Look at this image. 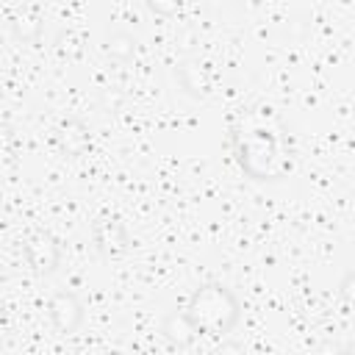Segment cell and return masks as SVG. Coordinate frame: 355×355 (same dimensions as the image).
I'll return each mask as SVG.
<instances>
[{"label": "cell", "mask_w": 355, "mask_h": 355, "mask_svg": "<svg viewBox=\"0 0 355 355\" xmlns=\"http://www.w3.org/2000/svg\"><path fill=\"white\" fill-rule=\"evenodd\" d=\"M47 311H50V319H53L55 330L64 333V336L75 333L78 324L83 322V302L72 291H55L47 302Z\"/></svg>", "instance_id": "cell-4"}, {"label": "cell", "mask_w": 355, "mask_h": 355, "mask_svg": "<svg viewBox=\"0 0 355 355\" xmlns=\"http://www.w3.org/2000/svg\"><path fill=\"white\" fill-rule=\"evenodd\" d=\"M338 294H341V300H344L347 305H355V269H349V272L341 277Z\"/></svg>", "instance_id": "cell-11"}, {"label": "cell", "mask_w": 355, "mask_h": 355, "mask_svg": "<svg viewBox=\"0 0 355 355\" xmlns=\"http://www.w3.org/2000/svg\"><path fill=\"white\" fill-rule=\"evenodd\" d=\"M58 144H61V150H64L67 155H72V158L83 155V153L92 147V133H89V128H86V122L78 119V116L64 119L61 128H58Z\"/></svg>", "instance_id": "cell-5"}, {"label": "cell", "mask_w": 355, "mask_h": 355, "mask_svg": "<svg viewBox=\"0 0 355 355\" xmlns=\"http://www.w3.org/2000/svg\"><path fill=\"white\" fill-rule=\"evenodd\" d=\"M92 241L105 258H116L130 250V236H128L125 225L111 216H103L92 225Z\"/></svg>", "instance_id": "cell-3"}, {"label": "cell", "mask_w": 355, "mask_h": 355, "mask_svg": "<svg viewBox=\"0 0 355 355\" xmlns=\"http://www.w3.org/2000/svg\"><path fill=\"white\" fill-rule=\"evenodd\" d=\"M164 336L169 341H175V344H189L197 333L191 330V324H189V319L183 313H169L166 322H164Z\"/></svg>", "instance_id": "cell-8"}, {"label": "cell", "mask_w": 355, "mask_h": 355, "mask_svg": "<svg viewBox=\"0 0 355 355\" xmlns=\"http://www.w3.org/2000/svg\"><path fill=\"white\" fill-rule=\"evenodd\" d=\"M72 36H75L72 31H67V33L58 36V50H61L64 55H78V53H80V44H78Z\"/></svg>", "instance_id": "cell-12"}, {"label": "cell", "mask_w": 355, "mask_h": 355, "mask_svg": "<svg viewBox=\"0 0 355 355\" xmlns=\"http://www.w3.org/2000/svg\"><path fill=\"white\" fill-rule=\"evenodd\" d=\"M105 50H108L114 58H122V61H128V58L136 53V39H133L130 33H111V36H108V44H105Z\"/></svg>", "instance_id": "cell-9"}, {"label": "cell", "mask_w": 355, "mask_h": 355, "mask_svg": "<svg viewBox=\"0 0 355 355\" xmlns=\"http://www.w3.org/2000/svg\"><path fill=\"white\" fill-rule=\"evenodd\" d=\"M178 80H180V86L189 92V94H194V97H200V94H208L211 92V86H214V80H216V72H214V67H208V64H180L178 67Z\"/></svg>", "instance_id": "cell-6"}, {"label": "cell", "mask_w": 355, "mask_h": 355, "mask_svg": "<svg viewBox=\"0 0 355 355\" xmlns=\"http://www.w3.org/2000/svg\"><path fill=\"white\" fill-rule=\"evenodd\" d=\"M8 25L19 42H33L42 33V14H39V8H17L11 14Z\"/></svg>", "instance_id": "cell-7"}, {"label": "cell", "mask_w": 355, "mask_h": 355, "mask_svg": "<svg viewBox=\"0 0 355 355\" xmlns=\"http://www.w3.org/2000/svg\"><path fill=\"white\" fill-rule=\"evenodd\" d=\"M183 316L189 319V324L197 336H216L219 338L236 327V322L241 316V302L227 286L202 283L189 297Z\"/></svg>", "instance_id": "cell-1"}, {"label": "cell", "mask_w": 355, "mask_h": 355, "mask_svg": "<svg viewBox=\"0 0 355 355\" xmlns=\"http://www.w3.org/2000/svg\"><path fill=\"white\" fill-rule=\"evenodd\" d=\"M144 3H147V8H150L153 14H158V17H172V14L180 8L183 0H144Z\"/></svg>", "instance_id": "cell-10"}, {"label": "cell", "mask_w": 355, "mask_h": 355, "mask_svg": "<svg viewBox=\"0 0 355 355\" xmlns=\"http://www.w3.org/2000/svg\"><path fill=\"white\" fill-rule=\"evenodd\" d=\"M22 255L28 261V266L36 272V275H50L55 272V266L61 263V247L58 241L44 233V230H33L25 244H22Z\"/></svg>", "instance_id": "cell-2"}]
</instances>
